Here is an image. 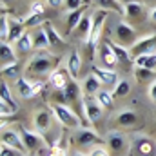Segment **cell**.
<instances>
[{
    "label": "cell",
    "mask_w": 156,
    "mask_h": 156,
    "mask_svg": "<svg viewBox=\"0 0 156 156\" xmlns=\"http://www.w3.org/2000/svg\"><path fill=\"white\" fill-rule=\"evenodd\" d=\"M56 69V58L45 51H42L38 55L31 56L24 67L26 75H29L31 78H40L45 76V75H51L53 71Z\"/></svg>",
    "instance_id": "cell-1"
},
{
    "label": "cell",
    "mask_w": 156,
    "mask_h": 156,
    "mask_svg": "<svg viewBox=\"0 0 156 156\" xmlns=\"http://www.w3.org/2000/svg\"><path fill=\"white\" fill-rule=\"evenodd\" d=\"M55 118L67 129H80V118L76 116V113L71 109V105L66 104H53L51 107Z\"/></svg>",
    "instance_id": "cell-2"
},
{
    "label": "cell",
    "mask_w": 156,
    "mask_h": 156,
    "mask_svg": "<svg viewBox=\"0 0 156 156\" xmlns=\"http://www.w3.org/2000/svg\"><path fill=\"white\" fill-rule=\"evenodd\" d=\"M131 154L133 156H154L156 142L145 134H134V140L131 142Z\"/></svg>",
    "instance_id": "cell-3"
},
{
    "label": "cell",
    "mask_w": 156,
    "mask_h": 156,
    "mask_svg": "<svg viewBox=\"0 0 156 156\" xmlns=\"http://www.w3.org/2000/svg\"><path fill=\"white\" fill-rule=\"evenodd\" d=\"M15 85H16L18 96L20 98H26V100L37 96L40 91L44 89V83L40 80H31V78H27V76H18Z\"/></svg>",
    "instance_id": "cell-4"
},
{
    "label": "cell",
    "mask_w": 156,
    "mask_h": 156,
    "mask_svg": "<svg viewBox=\"0 0 156 156\" xmlns=\"http://www.w3.org/2000/svg\"><path fill=\"white\" fill-rule=\"evenodd\" d=\"M80 102H82V107H83V113H85V118L89 122H98L100 118L104 116V107L102 104L98 102L96 96H91V94H82L80 96Z\"/></svg>",
    "instance_id": "cell-5"
},
{
    "label": "cell",
    "mask_w": 156,
    "mask_h": 156,
    "mask_svg": "<svg viewBox=\"0 0 156 156\" xmlns=\"http://www.w3.org/2000/svg\"><path fill=\"white\" fill-rule=\"evenodd\" d=\"M105 20H107V11H104V9H98L93 15V27H91V38H89V45H91L93 51L98 47V42H100L104 26H105Z\"/></svg>",
    "instance_id": "cell-6"
},
{
    "label": "cell",
    "mask_w": 156,
    "mask_h": 156,
    "mask_svg": "<svg viewBox=\"0 0 156 156\" xmlns=\"http://www.w3.org/2000/svg\"><path fill=\"white\" fill-rule=\"evenodd\" d=\"M129 51H133L134 56L156 53V33H147V35L140 37V38L133 44V47H131Z\"/></svg>",
    "instance_id": "cell-7"
},
{
    "label": "cell",
    "mask_w": 156,
    "mask_h": 156,
    "mask_svg": "<svg viewBox=\"0 0 156 156\" xmlns=\"http://www.w3.org/2000/svg\"><path fill=\"white\" fill-rule=\"evenodd\" d=\"M107 145L113 153H123L131 149V142L127 138V134L120 133V131H109L107 133Z\"/></svg>",
    "instance_id": "cell-8"
},
{
    "label": "cell",
    "mask_w": 156,
    "mask_h": 156,
    "mask_svg": "<svg viewBox=\"0 0 156 156\" xmlns=\"http://www.w3.org/2000/svg\"><path fill=\"white\" fill-rule=\"evenodd\" d=\"M115 35H116V40L118 44H122V45H125V47H133V44L136 42V31L127 24V22H120L116 26V29H115Z\"/></svg>",
    "instance_id": "cell-9"
},
{
    "label": "cell",
    "mask_w": 156,
    "mask_h": 156,
    "mask_svg": "<svg viewBox=\"0 0 156 156\" xmlns=\"http://www.w3.org/2000/svg\"><path fill=\"white\" fill-rule=\"evenodd\" d=\"M20 134H22V140H24L26 149H29V151H35V149H40V147L45 145V140H44L42 133L37 131V129H35V131H31V129H22Z\"/></svg>",
    "instance_id": "cell-10"
},
{
    "label": "cell",
    "mask_w": 156,
    "mask_h": 156,
    "mask_svg": "<svg viewBox=\"0 0 156 156\" xmlns=\"http://www.w3.org/2000/svg\"><path fill=\"white\" fill-rule=\"evenodd\" d=\"M78 145L82 147H93L94 144H102V138L96 131L93 129H87V127H80L76 131V136H75Z\"/></svg>",
    "instance_id": "cell-11"
},
{
    "label": "cell",
    "mask_w": 156,
    "mask_h": 156,
    "mask_svg": "<svg viewBox=\"0 0 156 156\" xmlns=\"http://www.w3.org/2000/svg\"><path fill=\"white\" fill-rule=\"evenodd\" d=\"M100 60H102V67H105V69H115L116 67L118 58L115 55V49L109 44V40H105L100 45Z\"/></svg>",
    "instance_id": "cell-12"
},
{
    "label": "cell",
    "mask_w": 156,
    "mask_h": 156,
    "mask_svg": "<svg viewBox=\"0 0 156 156\" xmlns=\"http://www.w3.org/2000/svg\"><path fill=\"white\" fill-rule=\"evenodd\" d=\"M2 144L4 145H9L13 149H18V151H26V145H24V140H22V134L13 131V129H2Z\"/></svg>",
    "instance_id": "cell-13"
},
{
    "label": "cell",
    "mask_w": 156,
    "mask_h": 156,
    "mask_svg": "<svg viewBox=\"0 0 156 156\" xmlns=\"http://www.w3.org/2000/svg\"><path fill=\"white\" fill-rule=\"evenodd\" d=\"M71 75H69V71H66V69H55L51 75H49V83H51V87L53 89H56V91H62V89H66L69 83H71Z\"/></svg>",
    "instance_id": "cell-14"
},
{
    "label": "cell",
    "mask_w": 156,
    "mask_h": 156,
    "mask_svg": "<svg viewBox=\"0 0 156 156\" xmlns=\"http://www.w3.org/2000/svg\"><path fill=\"white\" fill-rule=\"evenodd\" d=\"M51 123H53V111L49 113L47 109H40V111H37L33 115V125L42 134L51 129Z\"/></svg>",
    "instance_id": "cell-15"
},
{
    "label": "cell",
    "mask_w": 156,
    "mask_h": 156,
    "mask_svg": "<svg viewBox=\"0 0 156 156\" xmlns=\"http://www.w3.org/2000/svg\"><path fill=\"white\" fill-rule=\"evenodd\" d=\"M93 75L102 82V85H116L118 83V75L115 69H105L102 66H93Z\"/></svg>",
    "instance_id": "cell-16"
},
{
    "label": "cell",
    "mask_w": 156,
    "mask_h": 156,
    "mask_svg": "<svg viewBox=\"0 0 156 156\" xmlns=\"http://www.w3.org/2000/svg\"><path fill=\"white\" fill-rule=\"evenodd\" d=\"M42 27H44V31H45V35H47L49 47H51V49H60V47H64V45H66V40L62 38V35L55 29V26H51L49 22H45Z\"/></svg>",
    "instance_id": "cell-17"
},
{
    "label": "cell",
    "mask_w": 156,
    "mask_h": 156,
    "mask_svg": "<svg viewBox=\"0 0 156 156\" xmlns=\"http://www.w3.org/2000/svg\"><path fill=\"white\" fill-rule=\"evenodd\" d=\"M91 27H93V16H87L83 15V18L80 20V24L76 26V29L73 31L78 38H82L85 44H89V38H91Z\"/></svg>",
    "instance_id": "cell-18"
},
{
    "label": "cell",
    "mask_w": 156,
    "mask_h": 156,
    "mask_svg": "<svg viewBox=\"0 0 156 156\" xmlns=\"http://www.w3.org/2000/svg\"><path fill=\"white\" fill-rule=\"evenodd\" d=\"M0 62H2V67L16 64V55L13 51L11 42H0Z\"/></svg>",
    "instance_id": "cell-19"
},
{
    "label": "cell",
    "mask_w": 156,
    "mask_h": 156,
    "mask_svg": "<svg viewBox=\"0 0 156 156\" xmlns=\"http://www.w3.org/2000/svg\"><path fill=\"white\" fill-rule=\"evenodd\" d=\"M100 87H102V82L94 76L93 73H91V75H87V76L82 80V91H83V94L96 96V93H100V91H102Z\"/></svg>",
    "instance_id": "cell-20"
},
{
    "label": "cell",
    "mask_w": 156,
    "mask_h": 156,
    "mask_svg": "<svg viewBox=\"0 0 156 156\" xmlns=\"http://www.w3.org/2000/svg\"><path fill=\"white\" fill-rule=\"evenodd\" d=\"M66 69L69 71V75L73 80H76L80 75V69H82V56L78 51H71L69 56H67V64H66Z\"/></svg>",
    "instance_id": "cell-21"
},
{
    "label": "cell",
    "mask_w": 156,
    "mask_h": 156,
    "mask_svg": "<svg viewBox=\"0 0 156 156\" xmlns=\"http://www.w3.org/2000/svg\"><path fill=\"white\" fill-rule=\"evenodd\" d=\"M94 4L98 5V9L113 11V13H116V15L125 16V5H123L120 0H94Z\"/></svg>",
    "instance_id": "cell-22"
},
{
    "label": "cell",
    "mask_w": 156,
    "mask_h": 156,
    "mask_svg": "<svg viewBox=\"0 0 156 156\" xmlns=\"http://www.w3.org/2000/svg\"><path fill=\"white\" fill-rule=\"evenodd\" d=\"M80 93L76 87V83L73 82V83H69L66 89H62V91H58V104H66V105H71V102L76 98V94Z\"/></svg>",
    "instance_id": "cell-23"
},
{
    "label": "cell",
    "mask_w": 156,
    "mask_h": 156,
    "mask_svg": "<svg viewBox=\"0 0 156 156\" xmlns=\"http://www.w3.org/2000/svg\"><path fill=\"white\" fill-rule=\"evenodd\" d=\"M26 24L22 20H15V18H9V42H16L26 31H24Z\"/></svg>",
    "instance_id": "cell-24"
},
{
    "label": "cell",
    "mask_w": 156,
    "mask_h": 156,
    "mask_svg": "<svg viewBox=\"0 0 156 156\" xmlns=\"http://www.w3.org/2000/svg\"><path fill=\"white\" fill-rule=\"evenodd\" d=\"M136 67H145V69H153L156 71V53H149V55H140L134 58Z\"/></svg>",
    "instance_id": "cell-25"
},
{
    "label": "cell",
    "mask_w": 156,
    "mask_h": 156,
    "mask_svg": "<svg viewBox=\"0 0 156 156\" xmlns=\"http://www.w3.org/2000/svg\"><path fill=\"white\" fill-rule=\"evenodd\" d=\"M16 49L20 53H29L31 49H35V44H33V33H24L20 38L15 42Z\"/></svg>",
    "instance_id": "cell-26"
},
{
    "label": "cell",
    "mask_w": 156,
    "mask_h": 156,
    "mask_svg": "<svg viewBox=\"0 0 156 156\" xmlns=\"http://www.w3.org/2000/svg\"><path fill=\"white\" fill-rule=\"evenodd\" d=\"M116 122L120 123V125H123V127H131V125H134V123L138 122V115H136L134 111H129V109H125V111L118 113Z\"/></svg>",
    "instance_id": "cell-27"
},
{
    "label": "cell",
    "mask_w": 156,
    "mask_h": 156,
    "mask_svg": "<svg viewBox=\"0 0 156 156\" xmlns=\"http://www.w3.org/2000/svg\"><path fill=\"white\" fill-rule=\"evenodd\" d=\"M142 13H144V4L140 0H134V2L125 4V16L127 18H140Z\"/></svg>",
    "instance_id": "cell-28"
},
{
    "label": "cell",
    "mask_w": 156,
    "mask_h": 156,
    "mask_svg": "<svg viewBox=\"0 0 156 156\" xmlns=\"http://www.w3.org/2000/svg\"><path fill=\"white\" fill-rule=\"evenodd\" d=\"M33 44H35V49L37 51H45L49 47V40H47V35L42 29H37V33H33Z\"/></svg>",
    "instance_id": "cell-29"
},
{
    "label": "cell",
    "mask_w": 156,
    "mask_h": 156,
    "mask_svg": "<svg viewBox=\"0 0 156 156\" xmlns=\"http://www.w3.org/2000/svg\"><path fill=\"white\" fill-rule=\"evenodd\" d=\"M109 44H111V47L115 49V55H116L118 62H129V60H131V51H129V47H125V45H122V44H116V42H113V40H109Z\"/></svg>",
    "instance_id": "cell-30"
},
{
    "label": "cell",
    "mask_w": 156,
    "mask_h": 156,
    "mask_svg": "<svg viewBox=\"0 0 156 156\" xmlns=\"http://www.w3.org/2000/svg\"><path fill=\"white\" fill-rule=\"evenodd\" d=\"M83 11H85V7L69 11V16H67V29H69V31H75V29H76V26L80 24V20L83 18Z\"/></svg>",
    "instance_id": "cell-31"
},
{
    "label": "cell",
    "mask_w": 156,
    "mask_h": 156,
    "mask_svg": "<svg viewBox=\"0 0 156 156\" xmlns=\"http://www.w3.org/2000/svg\"><path fill=\"white\" fill-rule=\"evenodd\" d=\"M0 100H2V102H7L13 109H18L16 102H15V100H13V96H11V89L7 87L5 80H2V82H0Z\"/></svg>",
    "instance_id": "cell-32"
},
{
    "label": "cell",
    "mask_w": 156,
    "mask_h": 156,
    "mask_svg": "<svg viewBox=\"0 0 156 156\" xmlns=\"http://www.w3.org/2000/svg\"><path fill=\"white\" fill-rule=\"evenodd\" d=\"M129 93H131V82H129V80H120L116 85H115V89H113L115 98H123V96H127Z\"/></svg>",
    "instance_id": "cell-33"
},
{
    "label": "cell",
    "mask_w": 156,
    "mask_h": 156,
    "mask_svg": "<svg viewBox=\"0 0 156 156\" xmlns=\"http://www.w3.org/2000/svg\"><path fill=\"white\" fill-rule=\"evenodd\" d=\"M96 98H98V102L102 104L104 109L113 107V102H115V94H113V91H111V93H109V91H100V93H96Z\"/></svg>",
    "instance_id": "cell-34"
},
{
    "label": "cell",
    "mask_w": 156,
    "mask_h": 156,
    "mask_svg": "<svg viewBox=\"0 0 156 156\" xmlns=\"http://www.w3.org/2000/svg\"><path fill=\"white\" fill-rule=\"evenodd\" d=\"M134 75L138 80H142V82H147V80H153L156 76V73L153 69H145V67H136V71H134Z\"/></svg>",
    "instance_id": "cell-35"
},
{
    "label": "cell",
    "mask_w": 156,
    "mask_h": 156,
    "mask_svg": "<svg viewBox=\"0 0 156 156\" xmlns=\"http://www.w3.org/2000/svg\"><path fill=\"white\" fill-rule=\"evenodd\" d=\"M0 38L2 42H9V18L7 16L0 18Z\"/></svg>",
    "instance_id": "cell-36"
},
{
    "label": "cell",
    "mask_w": 156,
    "mask_h": 156,
    "mask_svg": "<svg viewBox=\"0 0 156 156\" xmlns=\"http://www.w3.org/2000/svg\"><path fill=\"white\" fill-rule=\"evenodd\" d=\"M27 27H35V26H44L45 22L42 20V15H27L26 20H22Z\"/></svg>",
    "instance_id": "cell-37"
},
{
    "label": "cell",
    "mask_w": 156,
    "mask_h": 156,
    "mask_svg": "<svg viewBox=\"0 0 156 156\" xmlns=\"http://www.w3.org/2000/svg\"><path fill=\"white\" fill-rule=\"evenodd\" d=\"M20 73V66L18 64H13V66H7V67H2V75L7 78H18Z\"/></svg>",
    "instance_id": "cell-38"
},
{
    "label": "cell",
    "mask_w": 156,
    "mask_h": 156,
    "mask_svg": "<svg viewBox=\"0 0 156 156\" xmlns=\"http://www.w3.org/2000/svg\"><path fill=\"white\" fill-rule=\"evenodd\" d=\"M47 156H67V149L62 147V145H58V142H56V144H53V145L49 147Z\"/></svg>",
    "instance_id": "cell-39"
},
{
    "label": "cell",
    "mask_w": 156,
    "mask_h": 156,
    "mask_svg": "<svg viewBox=\"0 0 156 156\" xmlns=\"http://www.w3.org/2000/svg\"><path fill=\"white\" fill-rule=\"evenodd\" d=\"M87 156H109V153H107V149L104 145H93L87 151Z\"/></svg>",
    "instance_id": "cell-40"
},
{
    "label": "cell",
    "mask_w": 156,
    "mask_h": 156,
    "mask_svg": "<svg viewBox=\"0 0 156 156\" xmlns=\"http://www.w3.org/2000/svg\"><path fill=\"white\" fill-rule=\"evenodd\" d=\"M0 156H24V153H22V151H18V149H13V147H9V145H4V144H2Z\"/></svg>",
    "instance_id": "cell-41"
},
{
    "label": "cell",
    "mask_w": 156,
    "mask_h": 156,
    "mask_svg": "<svg viewBox=\"0 0 156 156\" xmlns=\"http://www.w3.org/2000/svg\"><path fill=\"white\" fill-rule=\"evenodd\" d=\"M15 111H16V109H13L7 102H2V100H0V115H2V118H5V115H7V116H11Z\"/></svg>",
    "instance_id": "cell-42"
},
{
    "label": "cell",
    "mask_w": 156,
    "mask_h": 156,
    "mask_svg": "<svg viewBox=\"0 0 156 156\" xmlns=\"http://www.w3.org/2000/svg\"><path fill=\"white\" fill-rule=\"evenodd\" d=\"M29 15H44V4H42L40 0H37V2H31Z\"/></svg>",
    "instance_id": "cell-43"
},
{
    "label": "cell",
    "mask_w": 156,
    "mask_h": 156,
    "mask_svg": "<svg viewBox=\"0 0 156 156\" xmlns=\"http://www.w3.org/2000/svg\"><path fill=\"white\" fill-rule=\"evenodd\" d=\"M83 0H66V7L69 9V11H75V9H80V7H83Z\"/></svg>",
    "instance_id": "cell-44"
},
{
    "label": "cell",
    "mask_w": 156,
    "mask_h": 156,
    "mask_svg": "<svg viewBox=\"0 0 156 156\" xmlns=\"http://www.w3.org/2000/svg\"><path fill=\"white\" fill-rule=\"evenodd\" d=\"M149 98L156 104V80L151 82V85H149Z\"/></svg>",
    "instance_id": "cell-45"
},
{
    "label": "cell",
    "mask_w": 156,
    "mask_h": 156,
    "mask_svg": "<svg viewBox=\"0 0 156 156\" xmlns=\"http://www.w3.org/2000/svg\"><path fill=\"white\" fill-rule=\"evenodd\" d=\"M64 2H66V0H45V4L51 5V7H62Z\"/></svg>",
    "instance_id": "cell-46"
},
{
    "label": "cell",
    "mask_w": 156,
    "mask_h": 156,
    "mask_svg": "<svg viewBox=\"0 0 156 156\" xmlns=\"http://www.w3.org/2000/svg\"><path fill=\"white\" fill-rule=\"evenodd\" d=\"M149 16H151V20H153V22H156V7L151 9V15H149Z\"/></svg>",
    "instance_id": "cell-47"
},
{
    "label": "cell",
    "mask_w": 156,
    "mask_h": 156,
    "mask_svg": "<svg viewBox=\"0 0 156 156\" xmlns=\"http://www.w3.org/2000/svg\"><path fill=\"white\" fill-rule=\"evenodd\" d=\"M120 2H122V4L125 5V4H129V2H134V0H120Z\"/></svg>",
    "instance_id": "cell-48"
},
{
    "label": "cell",
    "mask_w": 156,
    "mask_h": 156,
    "mask_svg": "<svg viewBox=\"0 0 156 156\" xmlns=\"http://www.w3.org/2000/svg\"><path fill=\"white\" fill-rule=\"evenodd\" d=\"M75 156H87V154H80V153H78V154H75Z\"/></svg>",
    "instance_id": "cell-49"
},
{
    "label": "cell",
    "mask_w": 156,
    "mask_h": 156,
    "mask_svg": "<svg viewBox=\"0 0 156 156\" xmlns=\"http://www.w3.org/2000/svg\"><path fill=\"white\" fill-rule=\"evenodd\" d=\"M83 2H85V4H89V2H91V0H83Z\"/></svg>",
    "instance_id": "cell-50"
}]
</instances>
